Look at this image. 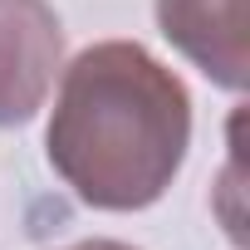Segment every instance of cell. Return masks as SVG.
<instances>
[{
	"label": "cell",
	"instance_id": "277c9868",
	"mask_svg": "<svg viewBox=\"0 0 250 250\" xmlns=\"http://www.w3.org/2000/svg\"><path fill=\"white\" fill-rule=\"evenodd\" d=\"M64 250H133L123 240H79V245H64Z\"/></svg>",
	"mask_w": 250,
	"mask_h": 250
},
{
	"label": "cell",
	"instance_id": "6da1fadb",
	"mask_svg": "<svg viewBox=\"0 0 250 250\" xmlns=\"http://www.w3.org/2000/svg\"><path fill=\"white\" fill-rule=\"evenodd\" d=\"M191 147V93L138 40L88 44L59 69L44 128L49 167L93 211L162 201Z\"/></svg>",
	"mask_w": 250,
	"mask_h": 250
},
{
	"label": "cell",
	"instance_id": "3957f363",
	"mask_svg": "<svg viewBox=\"0 0 250 250\" xmlns=\"http://www.w3.org/2000/svg\"><path fill=\"white\" fill-rule=\"evenodd\" d=\"M167 44L211 83L240 93L250 79V0H157Z\"/></svg>",
	"mask_w": 250,
	"mask_h": 250
},
{
	"label": "cell",
	"instance_id": "7a4b0ae2",
	"mask_svg": "<svg viewBox=\"0 0 250 250\" xmlns=\"http://www.w3.org/2000/svg\"><path fill=\"white\" fill-rule=\"evenodd\" d=\"M64 69V25L49 0H0V128L30 123Z\"/></svg>",
	"mask_w": 250,
	"mask_h": 250
}]
</instances>
